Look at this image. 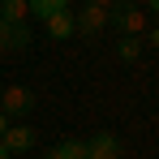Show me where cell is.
Instances as JSON below:
<instances>
[{
  "label": "cell",
  "instance_id": "9c48e42d",
  "mask_svg": "<svg viewBox=\"0 0 159 159\" xmlns=\"http://www.w3.org/2000/svg\"><path fill=\"white\" fill-rule=\"evenodd\" d=\"M43 26H48V34L60 43V39H69V34H73V13H69V9H65V13H52Z\"/></svg>",
  "mask_w": 159,
  "mask_h": 159
},
{
  "label": "cell",
  "instance_id": "6da1fadb",
  "mask_svg": "<svg viewBox=\"0 0 159 159\" xmlns=\"http://www.w3.org/2000/svg\"><path fill=\"white\" fill-rule=\"evenodd\" d=\"M107 26H116L120 34H133V39H138V34L146 30V13H142L138 4H129V0H116V4L107 9Z\"/></svg>",
  "mask_w": 159,
  "mask_h": 159
},
{
  "label": "cell",
  "instance_id": "9a60e30c",
  "mask_svg": "<svg viewBox=\"0 0 159 159\" xmlns=\"http://www.w3.org/2000/svg\"><path fill=\"white\" fill-rule=\"evenodd\" d=\"M4 30H9V22H0V52H4Z\"/></svg>",
  "mask_w": 159,
  "mask_h": 159
},
{
  "label": "cell",
  "instance_id": "7c38bea8",
  "mask_svg": "<svg viewBox=\"0 0 159 159\" xmlns=\"http://www.w3.org/2000/svg\"><path fill=\"white\" fill-rule=\"evenodd\" d=\"M146 43H151V48H159V26H155V30H146Z\"/></svg>",
  "mask_w": 159,
  "mask_h": 159
},
{
  "label": "cell",
  "instance_id": "277c9868",
  "mask_svg": "<svg viewBox=\"0 0 159 159\" xmlns=\"http://www.w3.org/2000/svg\"><path fill=\"white\" fill-rule=\"evenodd\" d=\"M103 26H107V13L95 9V4H86L82 13H73V34H86V39H90V34H99Z\"/></svg>",
  "mask_w": 159,
  "mask_h": 159
},
{
  "label": "cell",
  "instance_id": "5b68a950",
  "mask_svg": "<svg viewBox=\"0 0 159 159\" xmlns=\"http://www.w3.org/2000/svg\"><path fill=\"white\" fill-rule=\"evenodd\" d=\"M0 142H4V151H9V155L30 151V146H34V129H26V125H9V133H4Z\"/></svg>",
  "mask_w": 159,
  "mask_h": 159
},
{
  "label": "cell",
  "instance_id": "4fadbf2b",
  "mask_svg": "<svg viewBox=\"0 0 159 159\" xmlns=\"http://www.w3.org/2000/svg\"><path fill=\"white\" fill-rule=\"evenodd\" d=\"M9 125H13V120H9V116H4V112H0V138H4V133H9Z\"/></svg>",
  "mask_w": 159,
  "mask_h": 159
},
{
  "label": "cell",
  "instance_id": "8fae6325",
  "mask_svg": "<svg viewBox=\"0 0 159 159\" xmlns=\"http://www.w3.org/2000/svg\"><path fill=\"white\" fill-rule=\"evenodd\" d=\"M26 4H30V13L43 17V22H48L52 13H65V9H69V0H26Z\"/></svg>",
  "mask_w": 159,
  "mask_h": 159
},
{
  "label": "cell",
  "instance_id": "7a4b0ae2",
  "mask_svg": "<svg viewBox=\"0 0 159 159\" xmlns=\"http://www.w3.org/2000/svg\"><path fill=\"white\" fill-rule=\"evenodd\" d=\"M30 107H34V90H26V86H9V90L0 95V112H4L9 120L26 116Z\"/></svg>",
  "mask_w": 159,
  "mask_h": 159
},
{
  "label": "cell",
  "instance_id": "3957f363",
  "mask_svg": "<svg viewBox=\"0 0 159 159\" xmlns=\"http://www.w3.org/2000/svg\"><path fill=\"white\" fill-rule=\"evenodd\" d=\"M120 151H125V146H120V138H116V133H95V138H90V142H86V159H120Z\"/></svg>",
  "mask_w": 159,
  "mask_h": 159
},
{
  "label": "cell",
  "instance_id": "2e32d148",
  "mask_svg": "<svg viewBox=\"0 0 159 159\" xmlns=\"http://www.w3.org/2000/svg\"><path fill=\"white\" fill-rule=\"evenodd\" d=\"M146 9H151V13H159V0H146Z\"/></svg>",
  "mask_w": 159,
  "mask_h": 159
},
{
  "label": "cell",
  "instance_id": "e0dca14e",
  "mask_svg": "<svg viewBox=\"0 0 159 159\" xmlns=\"http://www.w3.org/2000/svg\"><path fill=\"white\" fill-rule=\"evenodd\" d=\"M0 159H13V155H9V151H4V142H0Z\"/></svg>",
  "mask_w": 159,
  "mask_h": 159
},
{
  "label": "cell",
  "instance_id": "5bb4252c",
  "mask_svg": "<svg viewBox=\"0 0 159 159\" xmlns=\"http://www.w3.org/2000/svg\"><path fill=\"white\" fill-rule=\"evenodd\" d=\"M90 4H95V9H103V13H107V9H112L116 0H90Z\"/></svg>",
  "mask_w": 159,
  "mask_h": 159
},
{
  "label": "cell",
  "instance_id": "ba28073f",
  "mask_svg": "<svg viewBox=\"0 0 159 159\" xmlns=\"http://www.w3.org/2000/svg\"><path fill=\"white\" fill-rule=\"evenodd\" d=\"M43 159H86V142H78V138H65V142H56V146H52Z\"/></svg>",
  "mask_w": 159,
  "mask_h": 159
},
{
  "label": "cell",
  "instance_id": "52a82bcc",
  "mask_svg": "<svg viewBox=\"0 0 159 159\" xmlns=\"http://www.w3.org/2000/svg\"><path fill=\"white\" fill-rule=\"evenodd\" d=\"M142 52H146V48H142V39H133V34H120V39H116V60L138 65V60H142Z\"/></svg>",
  "mask_w": 159,
  "mask_h": 159
},
{
  "label": "cell",
  "instance_id": "8992f818",
  "mask_svg": "<svg viewBox=\"0 0 159 159\" xmlns=\"http://www.w3.org/2000/svg\"><path fill=\"white\" fill-rule=\"evenodd\" d=\"M4 52H30V26L26 22H9V30H4Z\"/></svg>",
  "mask_w": 159,
  "mask_h": 159
},
{
  "label": "cell",
  "instance_id": "30bf717a",
  "mask_svg": "<svg viewBox=\"0 0 159 159\" xmlns=\"http://www.w3.org/2000/svg\"><path fill=\"white\" fill-rule=\"evenodd\" d=\"M30 4L26 0H0V22H26Z\"/></svg>",
  "mask_w": 159,
  "mask_h": 159
}]
</instances>
